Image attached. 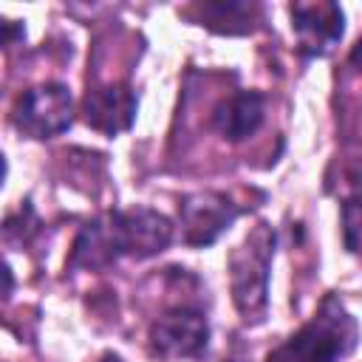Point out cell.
I'll return each instance as SVG.
<instances>
[{
	"label": "cell",
	"instance_id": "obj_11",
	"mask_svg": "<svg viewBox=\"0 0 362 362\" xmlns=\"http://www.w3.org/2000/svg\"><path fill=\"white\" fill-rule=\"evenodd\" d=\"M342 235L348 252H362V195L342 204Z\"/></svg>",
	"mask_w": 362,
	"mask_h": 362
},
{
	"label": "cell",
	"instance_id": "obj_1",
	"mask_svg": "<svg viewBox=\"0 0 362 362\" xmlns=\"http://www.w3.org/2000/svg\"><path fill=\"white\" fill-rule=\"evenodd\" d=\"M173 243V221L150 206L113 209L88 221L74 246L71 269H107L119 257L147 260Z\"/></svg>",
	"mask_w": 362,
	"mask_h": 362
},
{
	"label": "cell",
	"instance_id": "obj_9",
	"mask_svg": "<svg viewBox=\"0 0 362 362\" xmlns=\"http://www.w3.org/2000/svg\"><path fill=\"white\" fill-rule=\"evenodd\" d=\"M266 119V96L260 90H238L212 110V130L226 141H243L260 130Z\"/></svg>",
	"mask_w": 362,
	"mask_h": 362
},
{
	"label": "cell",
	"instance_id": "obj_5",
	"mask_svg": "<svg viewBox=\"0 0 362 362\" xmlns=\"http://www.w3.org/2000/svg\"><path fill=\"white\" fill-rule=\"evenodd\" d=\"M243 215V206H238L226 192L204 189L181 198L178 218H181V240L192 249L212 246L238 218Z\"/></svg>",
	"mask_w": 362,
	"mask_h": 362
},
{
	"label": "cell",
	"instance_id": "obj_7",
	"mask_svg": "<svg viewBox=\"0 0 362 362\" xmlns=\"http://www.w3.org/2000/svg\"><path fill=\"white\" fill-rule=\"evenodd\" d=\"M139 113V96L127 82L90 85L82 96V119L102 136H119L133 127Z\"/></svg>",
	"mask_w": 362,
	"mask_h": 362
},
{
	"label": "cell",
	"instance_id": "obj_4",
	"mask_svg": "<svg viewBox=\"0 0 362 362\" xmlns=\"http://www.w3.org/2000/svg\"><path fill=\"white\" fill-rule=\"evenodd\" d=\"M71 122H74V96L62 82H42L28 88L25 93H20L11 110V124L34 141H45L65 133Z\"/></svg>",
	"mask_w": 362,
	"mask_h": 362
},
{
	"label": "cell",
	"instance_id": "obj_12",
	"mask_svg": "<svg viewBox=\"0 0 362 362\" xmlns=\"http://www.w3.org/2000/svg\"><path fill=\"white\" fill-rule=\"evenodd\" d=\"M348 59H351V65H354L356 71H362V37H359V40H356V45L351 48Z\"/></svg>",
	"mask_w": 362,
	"mask_h": 362
},
{
	"label": "cell",
	"instance_id": "obj_2",
	"mask_svg": "<svg viewBox=\"0 0 362 362\" xmlns=\"http://www.w3.org/2000/svg\"><path fill=\"white\" fill-rule=\"evenodd\" d=\"M356 320L334 294H328L320 303L317 314L283 345H277L266 362H339L356 348Z\"/></svg>",
	"mask_w": 362,
	"mask_h": 362
},
{
	"label": "cell",
	"instance_id": "obj_8",
	"mask_svg": "<svg viewBox=\"0 0 362 362\" xmlns=\"http://www.w3.org/2000/svg\"><path fill=\"white\" fill-rule=\"evenodd\" d=\"M288 11L297 48L308 59L325 57L345 34V11L337 3H294Z\"/></svg>",
	"mask_w": 362,
	"mask_h": 362
},
{
	"label": "cell",
	"instance_id": "obj_6",
	"mask_svg": "<svg viewBox=\"0 0 362 362\" xmlns=\"http://www.w3.org/2000/svg\"><path fill=\"white\" fill-rule=\"evenodd\" d=\"M150 351L161 359H192L209 342V322L204 311L175 305L158 314L147 331Z\"/></svg>",
	"mask_w": 362,
	"mask_h": 362
},
{
	"label": "cell",
	"instance_id": "obj_3",
	"mask_svg": "<svg viewBox=\"0 0 362 362\" xmlns=\"http://www.w3.org/2000/svg\"><path fill=\"white\" fill-rule=\"evenodd\" d=\"M277 249L272 223L260 221L238 249L229 255V288L232 303L246 325H260L269 311V274Z\"/></svg>",
	"mask_w": 362,
	"mask_h": 362
},
{
	"label": "cell",
	"instance_id": "obj_13",
	"mask_svg": "<svg viewBox=\"0 0 362 362\" xmlns=\"http://www.w3.org/2000/svg\"><path fill=\"white\" fill-rule=\"evenodd\" d=\"M99 362H122V356H116V354H105Z\"/></svg>",
	"mask_w": 362,
	"mask_h": 362
},
{
	"label": "cell",
	"instance_id": "obj_10",
	"mask_svg": "<svg viewBox=\"0 0 362 362\" xmlns=\"http://www.w3.org/2000/svg\"><path fill=\"white\" fill-rule=\"evenodd\" d=\"M257 11V6L252 3H238V0H229V3H198L189 8L192 20L198 25H206L218 34H246L252 25V14Z\"/></svg>",
	"mask_w": 362,
	"mask_h": 362
}]
</instances>
